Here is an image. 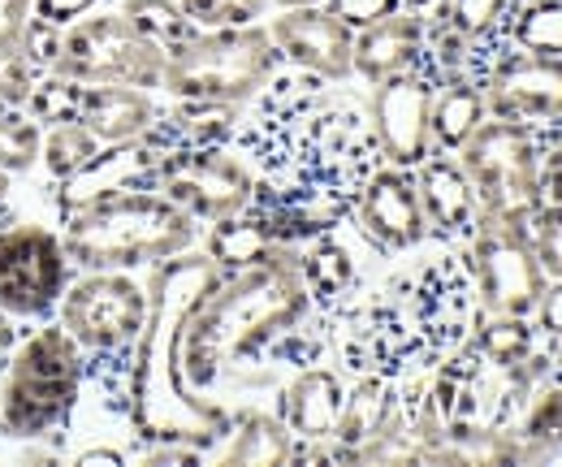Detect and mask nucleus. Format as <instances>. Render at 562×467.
<instances>
[{
	"mask_svg": "<svg viewBox=\"0 0 562 467\" xmlns=\"http://www.w3.org/2000/svg\"><path fill=\"white\" fill-rule=\"evenodd\" d=\"M256 169V178L281 196L316 212L325 225L351 221L359 187L381 165L368 113L355 109L334 82L281 66L269 87L243 104V122L229 138Z\"/></svg>",
	"mask_w": 562,
	"mask_h": 467,
	"instance_id": "1",
	"label": "nucleus"
},
{
	"mask_svg": "<svg viewBox=\"0 0 562 467\" xmlns=\"http://www.w3.org/2000/svg\"><path fill=\"white\" fill-rule=\"evenodd\" d=\"M481 316L468 265L454 247L385 277L351 308L325 321L329 351L347 373L407 377L432 373L454 346H463Z\"/></svg>",
	"mask_w": 562,
	"mask_h": 467,
	"instance_id": "2",
	"label": "nucleus"
},
{
	"mask_svg": "<svg viewBox=\"0 0 562 467\" xmlns=\"http://www.w3.org/2000/svg\"><path fill=\"white\" fill-rule=\"evenodd\" d=\"M312 316L316 308L299 273V247H278L260 265L221 273L187 312L178 346L182 381L195 394L221 386H273L278 373L269 364V346Z\"/></svg>",
	"mask_w": 562,
	"mask_h": 467,
	"instance_id": "3",
	"label": "nucleus"
},
{
	"mask_svg": "<svg viewBox=\"0 0 562 467\" xmlns=\"http://www.w3.org/2000/svg\"><path fill=\"white\" fill-rule=\"evenodd\" d=\"M216 277L221 268L212 265L204 247L178 252L160 265L143 268L147 321L131 355V411H126L135 442H191L212 455L234 424V411L209 394H195L178 368L187 312L200 303V294Z\"/></svg>",
	"mask_w": 562,
	"mask_h": 467,
	"instance_id": "4",
	"label": "nucleus"
},
{
	"mask_svg": "<svg viewBox=\"0 0 562 467\" xmlns=\"http://www.w3.org/2000/svg\"><path fill=\"white\" fill-rule=\"evenodd\" d=\"M61 247L74 273L87 268H151L178 252L200 247L204 225L151 187L117 191L57 216Z\"/></svg>",
	"mask_w": 562,
	"mask_h": 467,
	"instance_id": "5",
	"label": "nucleus"
},
{
	"mask_svg": "<svg viewBox=\"0 0 562 467\" xmlns=\"http://www.w3.org/2000/svg\"><path fill=\"white\" fill-rule=\"evenodd\" d=\"M66 334L87 355V386L126 415L131 411V355L147 321V281L131 268H87L74 273L57 312Z\"/></svg>",
	"mask_w": 562,
	"mask_h": 467,
	"instance_id": "6",
	"label": "nucleus"
},
{
	"mask_svg": "<svg viewBox=\"0 0 562 467\" xmlns=\"http://www.w3.org/2000/svg\"><path fill=\"white\" fill-rule=\"evenodd\" d=\"M87 386V355L57 316L22 330L0 368V442L57 437L66 442Z\"/></svg>",
	"mask_w": 562,
	"mask_h": 467,
	"instance_id": "7",
	"label": "nucleus"
},
{
	"mask_svg": "<svg viewBox=\"0 0 562 467\" xmlns=\"http://www.w3.org/2000/svg\"><path fill=\"white\" fill-rule=\"evenodd\" d=\"M285 66L265 22L191 31L182 44L165 48L160 96L169 100H221L251 104L269 78Z\"/></svg>",
	"mask_w": 562,
	"mask_h": 467,
	"instance_id": "8",
	"label": "nucleus"
},
{
	"mask_svg": "<svg viewBox=\"0 0 562 467\" xmlns=\"http://www.w3.org/2000/svg\"><path fill=\"white\" fill-rule=\"evenodd\" d=\"M44 74L70 78L78 87L122 82V87L160 91L165 48L156 40H147L143 31H135L113 4H100L87 18L61 26L57 57H53V66L44 69Z\"/></svg>",
	"mask_w": 562,
	"mask_h": 467,
	"instance_id": "9",
	"label": "nucleus"
},
{
	"mask_svg": "<svg viewBox=\"0 0 562 467\" xmlns=\"http://www.w3.org/2000/svg\"><path fill=\"white\" fill-rule=\"evenodd\" d=\"M454 160L463 165L481 212H493L502 221H515L528 230V216L546 203L541 196V134L537 126L485 118Z\"/></svg>",
	"mask_w": 562,
	"mask_h": 467,
	"instance_id": "10",
	"label": "nucleus"
},
{
	"mask_svg": "<svg viewBox=\"0 0 562 467\" xmlns=\"http://www.w3.org/2000/svg\"><path fill=\"white\" fill-rule=\"evenodd\" d=\"M74 265L61 247L57 225L4 221L0 225V312L18 325H40L57 312Z\"/></svg>",
	"mask_w": 562,
	"mask_h": 467,
	"instance_id": "11",
	"label": "nucleus"
},
{
	"mask_svg": "<svg viewBox=\"0 0 562 467\" xmlns=\"http://www.w3.org/2000/svg\"><path fill=\"white\" fill-rule=\"evenodd\" d=\"M468 265L472 290L481 312L490 316H532L541 290H546V273L532 256L528 230L515 221H502L493 212H481L472 238L463 247H454Z\"/></svg>",
	"mask_w": 562,
	"mask_h": 467,
	"instance_id": "12",
	"label": "nucleus"
},
{
	"mask_svg": "<svg viewBox=\"0 0 562 467\" xmlns=\"http://www.w3.org/2000/svg\"><path fill=\"white\" fill-rule=\"evenodd\" d=\"M151 191L191 212L200 225L238 216L256 196V169L234 143L212 147H182L165 152L151 178Z\"/></svg>",
	"mask_w": 562,
	"mask_h": 467,
	"instance_id": "13",
	"label": "nucleus"
},
{
	"mask_svg": "<svg viewBox=\"0 0 562 467\" xmlns=\"http://www.w3.org/2000/svg\"><path fill=\"white\" fill-rule=\"evenodd\" d=\"M432 91H437V74L428 69V62L385 82H372L368 126L381 147V165L416 169L432 156Z\"/></svg>",
	"mask_w": 562,
	"mask_h": 467,
	"instance_id": "14",
	"label": "nucleus"
},
{
	"mask_svg": "<svg viewBox=\"0 0 562 467\" xmlns=\"http://www.w3.org/2000/svg\"><path fill=\"white\" fill-rule=\"evenodd\" d=\"M485 104L490 118L524 126H559L562 122V57H537L502 44L485 69Z\"/></svg>",
	"mask_w": 562,
	"mask_h": 467,
	"instance_id": "15",
	"label": "nucleus"
},
{
	"mask_svg": "<svg viewBox=\"0 0 562 467\" xmlns=\"http://www.w3.org/2000/svg\"><path fill=\"white\" fill-rule=\"evenodd\" d=\"M355 230L376 247L381 256H407L428 238L424 225L420 191H416V169L398 165H376L372 178L359 187L351 203Z\"/></svg>",
	"mask_w": 562,
	"mask_h": 467,
	"instance_id": "16",
	"label": "nucleus"
},
{
	"mask_svg": "<svg viewBox=\"0 0 562 467\" xmlns=\"http://www.w3.org/2000/svg\"><path fill=\"white\" fill-rule=\"evenodd\" d=\"M273 44H278L281 62L290 69H303V74H316L334 87L351 82L355 66V31L329 13L325 4H303V9H273L265 18Z\"/></svg>",
	"mask_w": 562,
	"mask_h": 467,
	"instance_id": "17",
	"label": "nucleus"
},
{
	"mask_svg": "<svg viewBox=\"0 0 562 467\" xmlns=\"http://www.w3.org/2000/svg\"><path fill=\"white\" fill-rule=\"evenodd\" d=\"M160 147L151 138H135V143H109L100 147L74 178L57 182L53 191V208L57 216L61 212H74L82 203L104 200V196H117V191H135V187H151L156 178V165H160Z\"/></svg>",
	"mask_w": 562,
	"mask_h": 467,
	"instance_id": "18",
	"label": "nucleus"
},
{
	"mask_svg": "<svg viewBox=\"0 0 562 467\" xmlns=\"http://www.w3.org/2000/svg\"><path fill=\"white\" fill-rule=\"evenodd\" d=\"M416 191H420L428 238H437L441 247H463L481 221V200L463 165L450 152H432L416 165Z\"/></svg>",
	"mask_w": 562,
	"mask_h": 467,
	"instance_id": "19",
	"label": "nucleus"
},
{
	"mask_svg": "<svg viewBox=\"0 0 562 467\" xmlns=\"http://www.w3.org/2000/svg\"><path fill=\"white\" fill-rule=\"evenodd\" d=\"M342 399H347L342 373L329 368L325 359H316V364L294 368V377L281 386L278 415L281 424L294 433V442H329Z\"/></svg>",
	"mask_w": 562,
	"mask_h": 467,
	"instance_id": "20",
	"label": "nucleus"
},
{
	"mask_svg": "<svg viewBox=\"0 0 562 467\" xmlns=\"http://www.w3.org/2000/svg\"><path fill=\"white\" fill-rule=\"evenodd\" d=\"M424 40H428V26L412 9H394L390 18L355 31V78L372 87V82H385L394 74L416 69L424 62Z\"/></svg>",
	"mask_w": 562,
	"mask_h": 467,
	"instance_id": "21",
	"label": "nucleus"
},
{
	"mask_svg": "<svg viewBox=\"0 0 562 467\" xmlns=\"http://www.w3.org/2000/svg\"><path fill=\"white\" fill-rule=\"evenodd\" d=\"M160 109H165L160 91L104 82V87H82L74 118L100 138V147H109V143H135V138H143L156 126Z\"/></svg>",
	"mask_w": 562,
	"mask_h": 467,
	"instance_id": "22",
	"label": "nucleus"
},
{
	"mask_svg": "<svg viewBox=\"0 0 562 467\" xmlns=\"http://www.w3.org/2000/svg\"><path fill=\"white\" fill-rule=\"evenodd\" d=\"M299 273L307 286V299L316 308L321 321L338 316L342 308H351L355 299L363 294V277L355 256L334 238V234H316L299 247Z\"/></svg>",
	"mask_w": 562,
	"mask_h": 467,
	"instance_id": "23",
	"label": "nucleus"
},
{
	"mask_svg": "<svg viewBox=\"0 0 562 467\" xmlns=\"http://www.w3.org/2000/svg\"><path fill=\"white\" fill-rule=\"evenodd\" d=\"M398 407H403V399H398V381H394V377L359 373L355 386L347 390V399H342L334 437H329V464H351L355 446H363L372 433H381L385 420H390Z\"/></svg>",
	"mask_w": 562,
	"mask_h": 467,
	"instance_id": "24",
	"label": "nucleus"
},
{
	"mask_svg": "<svg viewBox=\"0 0 562 467\" xmlns=\"http://www.w3.org/2000/svg\"><path fill=\"white\" fill-rule=\"evenodd\" d=\"M243 122V104H221V100H169L156 118V126L143 134L160 152H182V147H212L229 143Z\"/></svg>",
	"mask_w": 562,
	"mask_h": 467,
	"instance_id": "25",
	"label": "nucleus"
},
{
	"mask_svg": "<svg viewBox=\"0 0 562 467\" xmlns=\"http://www.w3.org/2000/svg\"><path fill=\"white\" fill-rule=\"evenodd\" d=\"M221 467H281L294 464V433L281 424L278 411L243 407L234 411V424L225 442L212 451Z\"/></svg>",
	"mask_w": 562,
	"mask_h": 467,
	"instance_id": "26",
	"label": "nucleus"
},
{
	"mask_svg": "<svg viewBox=\"0 0 562 467\" xmlns=\"http://www.w3.org/2000/svg\"><path fill=\"white\" fill-rule=\"evenodd\" d=\"M490 118L485 104V82L476 74H454L441 78L432 91V152H459L472 134L481 131V122Z\"/></svg>",
	"mask_w": 562,
	"mask_h": 467,
	"instance_id": "27",
	"label": "nucleus"
},
{
	"mask_svg": "<svg viewBox=\"0 0 562 467\" xmlns=\"http://www.w3.org/2000/svg\"><path fill=\"white\" fill-rule=\"evenodd\" d=\"M35 0H0V100L26 104L35 91L40 66L31 57Z\"/></svg>",
	"mask_w": 562,
	"mask_h": 467,
	"instance_id": "28",
	"label": "nucleus"
},
{
	"mask_svg": "<svg viewBox=\"0 0 562 467\" xmlns=\"http://www.w3.org/2000/svg\"><path fill=\"white\" fill-rule=\"evenodd\" d=\"M200 247L209 252V260L221 268V273H238V268H251V265H260V260H269L285 243H278V238L265 230V221H260L256 212L243 208L238 216H225V221L204 225Z\"/></svg>",
	"mask_w": 562,
	"mask_h": 467,
	"instance_id": "29",
	"label": "nucleus"
},
{
	"mask_svg": "<svg viewBox=\"0 0 562 467\" xmlns=\"http://www.w3.org/2000/svg\"><path fill=\"white\" fill-rule=\"evenodd\" d=\"M515 437L524 446V464H541V459H562V381L546 377L532 399L524 402L519 420H515Z\"/></svg>",
	"mask_w": 562,
	"mask_h": 467,
	"instance_id": "30",
	"label": "nucleus"
},
{
	"mask_svg": "<svg viewBox=\"0 0 562 467\" xmlns=\"http://www.w3.org/2000/svg\"><path fill=\"white\" fill-rule=\"evenodd\" d=\"M468 342L481 351V359L490 368H515V364H524L541 346L532 316H490V312L476 316Z\"/></svg>",
	"mask_w": 562,
	"mask_h": 467,
	"instance_id": "31",
	"label": "nucleus"
},
{
	"mask_svg": "<svg viewBox=\"0 0 562 467\" xmlns=\"http://www.w3.org/2000/svg\"><path fill=\"white\" fill-rule=\"evenodd\" d=\"M95 152H100V138L87 131L78 118L48 122V126H44V138H40V169H44L48 187L74 178Z\"/></svg>",
	"mask_w": 562,
	"mask_h": 467,
	"instance_id": "32",
	"label": "nucleus"
},
{
	"mask_svg": "<svg viewBox=\"0 0 562 467\" xmlns=\"http://www.w3.org/2000/svg\"><path fill=\"white\" fill-rule=\"evenodd\" d=\"M506 44L537 57H562V0H515Z\"/></svg>",
	"mask_w": 562,
	"mask_h": 467,
	"instance_id": "33",
	"label": "nucleus"
},
{
	"mask_svg": "<svg viewBox=\"0 0 562 467\" xmlns=\"http://www.w3.org/2000/svg\"><path fill=\"white\" fill-rule=\"evenodd\" d=\"M515 13V0H446V22L472 40L485 57H497V48L506 44V22Z\"/></svg>",
	"mask_w": 562,
	"mask_h": 467,
	"instance_id": "34",
	"label": "nucleus"
},
{
	"mask_svg": "<svg viewBox=\"0 0 562 467\" xmlns=\"http://www.w3.org/2000/svg\"><path fill=\"white\" fill-rule=\"evenodd\" d=\"M40 138H44V126L22 104L0 100V169H9L13 178H26L31 169H40Z\"/></svg>",
	"mask_w": 562,
	"mask_h": 467,
	"instance_id": "35",
	"label": "nucleus"
},
{
	"mask_svg": "<svg viewBox=\"0 0 562 467\" xmlns=\"http://www.w3.org/2000/svg\"><path fill=\"white\" fill-rule=\"evenodd\" d=\"M113 9L147 40H156L160 48H173L195 31V22L182 13L178 0H113Z\"/></svg>",
	"mask_w": 562,
	"mask_h": 467,
	"instance_id": "36",
	"label": "nucleus"
},
{
	"mask_svg": "<svg viewBox=\"0 0 562 467\" xmlns=\"http://www.w3.org/2000/svg\"><path fill=\"white\" fill-rule=\"evenodd\" d=\"M528 243L541 273L550 281H562V203H541L528 216Z\"/></svg>",
	"mask_w": 562,
	"mask_h": 467,
	"instance_id": "37",
	"label": "nucleus"
},
{
	"mask_svg": "<svg viewBox=\"0 0 562 467\" xmlns=\"http://www.w3.org/2000/svg\"><path fill=\"white\" fill-rule=\"evenodd\" d=\"M78 96H82V87L70 82V78H57V74H40L35 78V91H31V100L22 104L40 126H48V122H66L78 113Z\"/></svg>",
	"mask_w": 562,
	"mask_h": 467,
	"instance_id": "38",
	"label": "nucleus"
},
{
	"mask_svg": "<svg viewBox=\"0 0 562 467\" xmlns=\"http://www.w3.org/2000/svg\"><path fill=\"white\" fill-rule=\"evenodd\" d=\"M182 13L209 31V26H247L269 18V0H178Z\"/></svg>",
	"mask_w": 562,
	"mask_h": 467,
	"instance_id": "39",
	"label": "nucleus"
},
{
	"mask_svg": "<svg viewBox=\"0 0 562 467\" xmlns=\"http://www.w3.org/2000/svg\"><path fill=\"white\" fill-rule=\"evenodd\" d=\"M541 196L546 203H562V122L541 126Z\"/></svg>",
	"mask_w": 562,
	"mask_h": 467,
	"instance_id": "40",
	"label": "nucleus"
},
{
	"mask_svg": "<svg viewBox=\"0 0 562 467\" xmlns=\"http://www.w3.org/2000/svg\"><path fill=\"white\" fill-rule=\"evenodd\" d=\"M329 13H338L351 31H363V26H372V22H381V18H390L394 9H403V0H321Z\"/></svg>",
	"mask_w": 562,
	"mask_h": 467,
	"instance_id": "41",
	"label": "nucleus"
},
{
	"mask_svg": "<svg viewBox=\"0 0 562 467\" xmlns=\"http://www.w3.org/2000/svg\"><path fill=\"white\" fill-rule=\"evenodd\" d=\"M532 325H537V337L546 346L562 342V281H546V290L532 308Z\"/></svg>",
	"mask_w": 562,
	"mask_h": 467,
	"instance_id": "42",
	"label": "nucleus"
},
{
	"mask_svg": "<svg viewBox=\"0 0 562 467\" xmlns=\"http://www.w3.org/2000/svg\"><path fill=\"white\" fill-rule=\"evenodd\" d=\"M100 4H109V0H35V18L48 22V26H70Z\"/></svg>",
	"mask_w": 562,
	"mask_h": 467,
	"instance_id": "43",
	"label": "nucleus"
},
{
	"mask_svg": "<svg viewBox=\"0 0 562 467\" xmlns=\"http://www.w3.org/2000/svg\"><path fill=\"white\" fill-rule=\"evenodd\" d=\"M66 459L78 467H95V464L126 467L131 464V451H122V446H87V451H74V455H66Z\"/></svg>",
	"mask_w": 562,
	"mask_h": 467,
	"instance_id": "44",
	"label": "nucleus"
},
{
	"mask_svg": "<svg viewBox=\"0 0 562 467\" xmlns=\"http://www.w3.org/2000/svg\"><path fill=\"white\" fill-rule=\"evenodd\" d=\"M18 337H22V325H18L13 316H4V312H0V368L9 364V355H13Z\"/></svg>",
	"mask_w": 562,
	"mask_h": 467,
	"instance_id": "45",
	"label": "nucleus"
},
{
	"mask_svg": "<svg viewBox=\"0 0 562 467\" xmlns=\"http://www.w3.org/2000/svg\"><path fill=\"white\" fill-rule=\"evenodd\" d=\"M13 182H18V178H13L9 169H0V208L13 200Z\"/></svg>",
	"mask_w": 562,
	"mask_h": 467,
	"instance_id": "46",
	"label": "nucleus"
},
{
	"mask_svg": "<svg viewBox=\"0 0 562 467\" xmlns=\"http://www.w3.org/2000/svg\"><path fill=\"white\" fill-rule=\"evenodd\" d=\"M550 377H559V381H562V342H554V346H550Z\"/></svg>",
	"mask_w": 562,
	"mask_h": 467,
	"instance_id": "47",
	"label": "nucleus"
},
{
	"mask_svg": "<svg viewBox=\"0 0 562 467\" xmlns=\"http://www.w3.org/2000/svg\"><path fill=\"white\" fill-rule=\"evenodd\" d=\"M303 4H321V0H269V13L273 9H303Z\"/></svg>",
	"mask_w": 562,
	"mask_h": 467,
	"instance_id": "48",
	"label": "nucleus"
},
{
	"mask_svg": "<svg viewBox=\"0 0 562 467\" xmlns=\"http://www.w3.org/2000/svg\"><path fill=\"white\" fill-rule=\"evenodd\" d=\"M13 216H18V212H13L9 203H4V208H0V225H4V221H13Z\"/></svg>",
	"mask_w": 562,
	"mask_h": 467,
	"instance_id": "49",
	"label": "nucleus"
}]
</instances>
